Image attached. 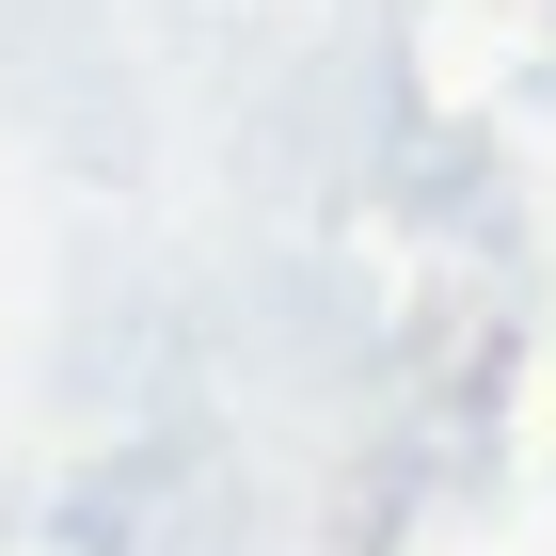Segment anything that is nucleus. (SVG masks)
<instances>
[]
</instances>
